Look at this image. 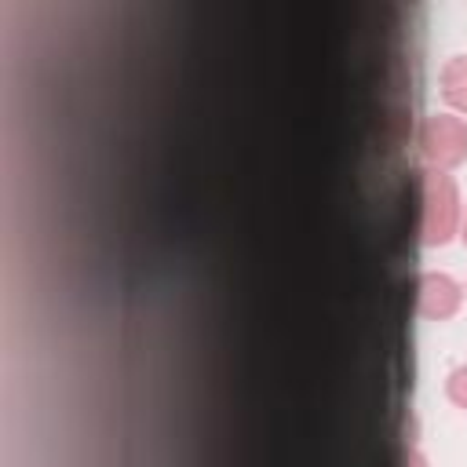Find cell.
<instances>
[{
    "mask_svg": "<svg viewBox=\"0 0 467 467\" xmlns=\"http://www.w3.org/2000/svg\"><path fill=\"white\" fill-rule=\"evenodd\" d=\"M456 204H460V197L445 171L431 168L420 175V234L427 244L449 241V234L456 230V219H460Z\"/></svg>",
    "mask_w": 467,
    "mask_h": 467,
    "instance_id": "obj_1",
    "label": "cell"
},
{
    "mask_svg": "<svg viewBox=\"0 0 467 467\" xmlns=\"http://www.w3.org/2000/svg\"><path fill=\"white\" fill-rule=\"evenodd\" d=\"M420 153L441 171V168H452L467 157V124L460 117H449V113H434L420 124Z\"/></svg>",
    "mask_w": 467,
    "mask_h": 467,
    "instance_id": "obj_2",
    "label": "cell"
},
{
    "mask_svg": "<svg viewBox=\"0 0 467 467\" xmlns=\"http://www.w3.org/2000/svg\"><path fill=\"white\" fill-rule=\"evenodd\" d=\"M441 95L456 109H467V55H456V58L445 62V69H441Z\"/></svg>",
    "mask_w": 467,
    "mask_h": 467,
    "instance_id": "obj_4",
    "label": "cell"
},
{
    "mask_svg": "<svg viewBox=\"0 0 467 467\" xmlns=\"http://www.w3.org/2000/svg\"><path fill=\"white\" fill-rule=\"evenodd\" d=\"M416 306L427 317H449L460 306V285L445 274H423L416 281Z\"/></svg>",
    "mask_w": 467,
    "mask_h": 467,
    "instance_id": "obj_3",
    "label": "cell"
},
{
    "mask_svg": "<svg viewBox=\"0 0 467 467\" xmlns=\"http://www.w3.org/2000/svg\"><path fill=\"white\" fill-rule=\"evenodd\" d=\"M445 390H449V398H452V401H456L460 409H467V365L452 368V376H449Z\"/></svg>",
    "mask_w": 467,
    "mask_h": 467,
    "instance_id": "obj_5",
    "label": "cell"
},
{
    "mask_svg": "<svg viewBox=\"0 0 467 467\" xmlns=\"http://www.w3.org/2000/svg\"><path fill=\"white\" fill-rule=\"evenodd\" d=\"M463 241H467V219H463Z\"/></svg>",
    "mask_w": 467,
    "mask_h": 467,
    "instance_id": "obj_6",
    "label": "cell"
}]
</instances>
